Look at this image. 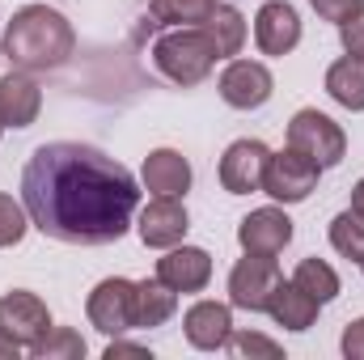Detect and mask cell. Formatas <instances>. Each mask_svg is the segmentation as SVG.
Here are the masks:
<instances>
[{"mask_svg": "<svg viewBox=\"0 0 364 360\" xmlns=\"http://www.w3.org/2000/svg\"><path fill=\"white\" fill-rule=\"evenodd\" d=\"M343 356L348 360H364V318H356V322H348V331H343Z\"/></svg>", "mask_w": 364, "mask_h": 360, "instance_id": "cell-30", "label": "cell"}, {"mask_svg": "<svg viewBox=\"0 0 364 360\" xmlns=\"http://www.w3.org/2000/svg\"><path fill=\"white\" fill-rule=\"evenodd\" d=\"M339 38H343V51H348V55L364 60V9L352 17V21L339 26Z\"/></svg>", "mask_w": 364, "mask_h": 360, "instance_id": "cell-29", "label": "cell"}, {"mask_svg": "<svg viewBox=\"0 0 364 360\" xmlns=\"http://www.w3.org/2000/svg\"><path fill=\"white\" fill-rule=\"evenodd\" d=\"M326 93L343 106V110H364V60L343 55L326 68Z\"/></svg>", "mask_w": 364, "mask_h": 360, "instance_id": "cell-20", "label": "cell"}, {"mask_svg": "<svg viewBox=\"0 0 364 360\" xmlns=\"http://www.w3.org/2000/svg\"><path fill=\"white\" fill-rule=\"evenodd\" d=\"M140 182H144V191H153V195H174V199H182V195L191 191V162L182 157L178 149H153V153L144 157Z\"/></svg>", "mask_w": 364, "mask_h": 360, "instance_id": "cell-17", "label": "cell"}, {"mask_svg": "<svg viewBox=\"0 0 364 360\" xmlns=\"http://www.w3.org/2000/svg\"><path fill=\"white\" fill-rule=\"evenodd\" d=\"M352 212H360V216H364V179L352 186Z\"/></svg>", "mask_w": 364, "mask_h": 360, "instance_id": "cell-33", "label": "cell"}, {"mask_svg": "<svg viewBox=\"0 0 364 360\" xmlns=\"http://www.w3.org/2000/svg\"><path fill=\"white\" fill-rule=\"evenodd\" d=\"M318 309L322 305L305 288H296L292 280H279V288H275L272 301H267V314L275 318V327H284V331H309L318 322Z\"/></svg>", "mask_w": 364, "mask_h": 360, "instance_id": "cell-18", "label": "cell"}, {"mask_svg": "<svg viewBox=\"0 0 364 360\" xmlns=\"http://www.w3.org/2000/svg\"><path fill=\"white\" fill-rule=\"evenodd\" d=\"M212 9H216V0H153L149 17L157 26H203Z\"/></svg>", "mask_w": 364, "mask_h": 360, "instance_id": "cell-23", "label": "cell"}, {"mask_svg": "<svg viewBox=\"0 0 364 360\" xmlns=\"http://www.w3.org/2000/svg\"><path fill=\"white\" fill-rule=\"evenodd\" d=\"M182 335L195 352H225L233 339V305L225 301H195L182 318Z\"/></svg>", "mask_w": 364, "mask_h": 360, "instance_id": "cell-11", "label": "cell"}, {"mask_svg": "<svg viewBox=\"0 0 364 360\" xmlns=\"http://www.w3.org/2000/svg\"><path fill=\"white\" fill-rule=\"evenodd\" d=\"M0 60H4V47H0Z\"/></svg>", "mask_w": 364, "mask_h": 360, "instance_id": "cell-34", "label": "cell"}, {"mask_svg": "<svg viewBox=\"0 0 364 360\" xmlns=\"http://www.w3.org/2000/svg\"><path fill=\"white\" fill-rule=\"evenodd\" d=\"M34 360H81L85 356V339L73 331V327H51L38 344L26 348Z\"/></svg>", "mask_w": 364, "mask_h": 360, "instance_id": "cell-24", "label": "cell"}, {"mask_svg": "<svg viewBox=\"0 0 364 360\" xmlns=\"http://www.w3.org/2000/svg\"><path fill=\"white\" fill-rule=\"evenodd\" d=\"M140 242L144 246H153V250H170V246H178L182 238H186V229H191V221H186V208H182L174 195H153V203L140 212Z\"/></svg>", "mask_w": 364, "mask_h": 360, "instance_id": "cell-13", "label": "cell"}, {"mask_svg": "<svg viewBox=\"0 0 364 360\" xmlns=\"http://www.w3.org/2000/svg\"><path fill=\"white\" fill-rule=\"evenodd\" d=\"M292 242V221L284 208H255L250 216L237 221V246L246 255H279Z\"/></svg>", "mask_w": 364, "mask_h": 360, "instance_id": "cell-12", "label": "cell"}, {"mask_svg": "<svg viewBox=\"0 0 364 360\" xmlns=\"http://www.w3.org/2000/svg\"><path fill=\"white\" fill-rule=\"evenodd\" d=\"M4 60L21 73H51L60 64H68V55L77 51V34L73 21L51 9V4H26L9 17L4 26Z\"/></svg>", "mask_w": 364, "mask_h": 360, "instance_id": "cell-2", "label": "cell"}, {"mask_svg": "<svg viewBox=\"0 0 364 360\" xmlns=\"http://www.w3.org/2000/svg\"><path fill=\"white\" fill-rule=\"evenodd\" d=\"M272 149L263 140H233L220 157V186L229 195H250L263 191V174H267Z\"/></svg>", "mask_w": 364, "mask_h": 360, "instance_id": "cell-10", "label": "cell"}, {"mask_svg": "<svg viewBox=\"0 0 364 360\" xmlns=\"http://www.w3.org/2000/svg\"><path fill=\"white\" fill-rule=\"evenodd\" d=\"M0 331L9 339H17L21 348L38 344L47 331H51V309L38 292H26V288H13L0 297Z\"/></svg>", "mask_w": 364, "mask_h": 360, "instance_id": "cell-9", "label": "cell"}, {"mask_svg": "<svg viewBox=\"0 0 364 360\" xmlns=\"http://www.w3.org/2000/svg\"><path fill=\"white\" fill-rule=\"evenodd\" d=\"M216 90L233 110H259V106L272 102L275 81H272V68L259 64V60H229L220 81H216Z\"/></svg>", "mask_w": 364, "mask_h": 360, "instance_id": "cell-8", "label": "cell"}, {"mask_svg": "<svg viewBox=\"0 0 364 360\" xmlns=\"http://www.w3.org/2000/svg\"><path fill=\"white\" fill-rule=\"evenodd\" d=\"M26 229H30L26 203H17L13 195L0 191V246H17V242L26 238Z\"/></svg>", "mask_w": 364, "mask_h": 360, "instance_id": "cell-26", "label": "cell"}, {"mask_svg": "<svg viewBox=\"0 0 364 360\" xmlns=\"http://www.w3.org/2000/svg\"><path fill=\"white\" fill-rule=\"evenodd\" d=\"M43 110V90L30 73L13 68L9 77H0V123L4 127H30Z\"/></svg>", "mask_w": 364, "mask_h": 360, "instance_id": "cell-16", "label": "cell"}, {"mask_svg": "<svg viewBox=\"0 0 364 360\" xmlns=\"http://www.w3.org/2000/svg\"><path fill=\"white\" fill-rule=\"evenodd\" d=\"M21 352H26V348H21L17 339H9V335L0 331V360H17V356H21Z\"/></svg>", "mask_w": 364, "mask_h": 360, "instance_id": "cell-32", "label": "cell"}, {"mask_svg": "<svg viewBox=\"0 0 364 360\" xmlns=\"http://www.w3.org/2000/svg\"><path fill=\"white\" fill-rule=\"evenodd\" d=\"M255 43L263 55H288L301 43V17L288 0H267L255 13Z\"/></svg>", "mask_w": 364, "mask_h": 360, "instance_id": "cell-14", "label": "cell"}, {"mask_svg": "<svg viewBox=\"0 0 364 360\" xmlns=\"http://www.w3.org/2000/svg\"><path fill=\"white\" fill-rule=\"evenodd\" d=\"M174 314H178V292L166 280H157V275L136 280V331L166 327Z\"/></svg>", "mask_w": 364, "mask_h": 360, "instance_id": "cell-19", "label": "cell"}, {"mask_svg": "<svg viewBox=\"0 0 364 360\" xmlns=\"http://www.w3.org/2000/svg\"><path fill=\"white\" fill-rule=\"evenodd\" d=\"M331 246L343 255V259H352V263H364V216L360 212H339L335 221H331Z\"/></svg>", "mask_w": 364, "mask_h": 360, "instance_id": "cell-25", "label": "cell"}, {"mask_svg": "<svg viewBox=\"0 0 364 360\" xmlns=\"http://www.w3.org/2000/svg\"><path fill=\"white\" fill-rule=\"evenodd\" d=\"M229 348H237L242 356H279V344L267 339V335H255V331H242L229 339Z\"/></svg>", "mask_w": 364, "mask_h": 360, "instance_id": "cell-28", "label": "cell"}, {"mask_svg": "<svg viewBox=\"0 0 364 360\" xmlns=\"http://www.w3.org/2000/svg\"><path fill=\"white\" fill-rule=\"evenodd\" d=\"M85 314L102 335H127L136 331V280H123V275H110L102 280L85 301Z\"/></svg>", "mask_w": 364, "mask_h": 360, "instance_id": "cell-7", "label": "cell"}, {"mask_svg": "<svg viewBox=\"0 0 364 360\" xmlns=\"http://www.w3.org/2000/svg\"><path fill=\"white\" fill-rule=\"evenodd\" d=\"M157 280H166L174 292H203L212 280V255L203 246H170L166 259H157Z\"/></svg>", "mask_w": 364, "mask_h": 360, "instance_id": "cell-15", "label": "cell"}, {"mask_svg": "<svg viewBox=\"0 0 364 360\" xmlns=\"http://www.w3.org/2000/svg\"><path fill=\"white\" fill-rule=\"evenodd\" d=\"M279 268H275L272 255H246L237 259L229 271V305L233 309H246V314H267V301L279 288Z\"/></svg>", "mask_w": 364, "mask_h": 360, "instance_id": "cell-6", "label": "cell"}, {"mask_svg": "<svg viewBox=\"0 0 364 360\" xmlns=\"http://www.w3.org/2000/svg\"><path fill=\"white\" fill-rule=\"evenodd\" d=\"M309 4H314V13H318L322 21H335V26L352 21L364 9V0H309Z\"/></svg>", "mask_w": 364, "mask_h": 360, "instance_id": "cell-27", "label": "cell"}, {"mask_svg": "<svg viewBox=\"0 0 364 360\" xmlns=\"http://www.w3.org/2000/svg\"><path fill=\"white\" fill-rule=\"evenodd\" d=\"M288 144L301 149L305 157H314L322 170H331V166H339V162L348 157V136H343V127H339L331 115L314 110V106H305V110L292 115V123H288Z\"/></svg>", "mask_w": 364, "mask_h": 360, "instance_id": "cell-4", "label": "cell"}, {"mask_svg": "<svg viewBox=\"0 0 364 360\" xmlns=\"http://www.w3.org/2000/svg\"><path fill=\"white\" fill-rule=\"evenodd\" d=\"M220 51L212 43V34L203 26H170V34H161L153 43V64L166 81H174L182 90L208 81V73L216 68Z\"/></svg>", "mask_w": 364, "mask_h": 360, "instance_id": "cell-3", "label": "cell"}, {"mask_svg": "<svg viewBox=\"0 0 364 360\" xmlns=\"http://www.w3.org/2000/svg\"><path fill=\"white\" fill-rule=\"evenodd\" d=\"M30 225L64 246H106L132 229L140 186L127 166L81 140L38 144L21 170Z\"/></svg>", "mask_w": 364, "mask_h": 360, "instance_id": "cell-1", "label": "cell"}, {"mask_svg": "<svg viewBox=\"0 0 364 360\" xmlns=\"http://www.w3.org/2000/svg\"><path fill=\"white\" fill-rule=\"evenodd\" d=\"M0 132H4V123H0Z\"/></svg>", "mask_w": 364, "mask_h": 360, "instance_id": "cell-35", "label": "cell"}, {"mask_svg": "<svg viewBox=\"0 0 364 360\" xmlns=\"http://www.w3.org/2000/svg\"><path fill=\"white\" fill-rule=\"evenodd\" d=\"M114 356H149V348H140V344H123V335H114L110 344H106V360Z\"/></svg>", "mask_w": 364, "mask_h": 360, "instance_id": "cell-31", "label": "cell"}, {"mask_svg": "<svg viewBox=\"0 0 364 360\" xmlns=\"http://www.w3.org/2000/svg\"><path fill=\"white\" fill-rule=\"evenodd\" d=\"M360 268H364V263H360Z\"/></svg>", "mask_w": 364, "mask_h": 360, "instance_id": "cell-36", "label": "cell"}, {"mask_svg": "<svg viewBox=\"0 0 364 360\" xmlns=\"http://www.w3.org/2000/svg\"><path fill=\"white\" fill-rule=\"evenodd\" d=\"M318 179H322V166L288 144L284 153H272L267 174H263V191L275 203H301V199H309L318 191Z\"/></svg>", "mask_w": 364, "mask_h": 360, "instance_id": "cell-5", "label": "cell"}, {"mask_svg": "<svg viewBox=\"0 0 364 360\" xmlns=\"http://www.w3.org/2000/svg\"><path fill=\"white\" fill-rule=\"evenodd\" d=\"M203 30L212 34V43H216V51H220V60H233V55L242 51V43H246V17H242L233 4H220V0H216V9L208 13Z\"/></svg>", "mask_w": 364, "mask_h": 360, "instance_id": "cell-21", "label": "cell"}, {"mask_svg": "<svg viewBox=\"0 0 364 360\" xmlns=\"http://www.w3.org/2000/svg\"><path fill=\"white\" fill-rule=\"evenodd\" d=\"M292 284L305 288L318 305H331L339 297V271L331 268L326 259H301L296 271H292Z\"/></svg>", "mask_w": 364, "mask_h": 360, "instance_id": "cell-22", "label": "cell"}]
</instances>
